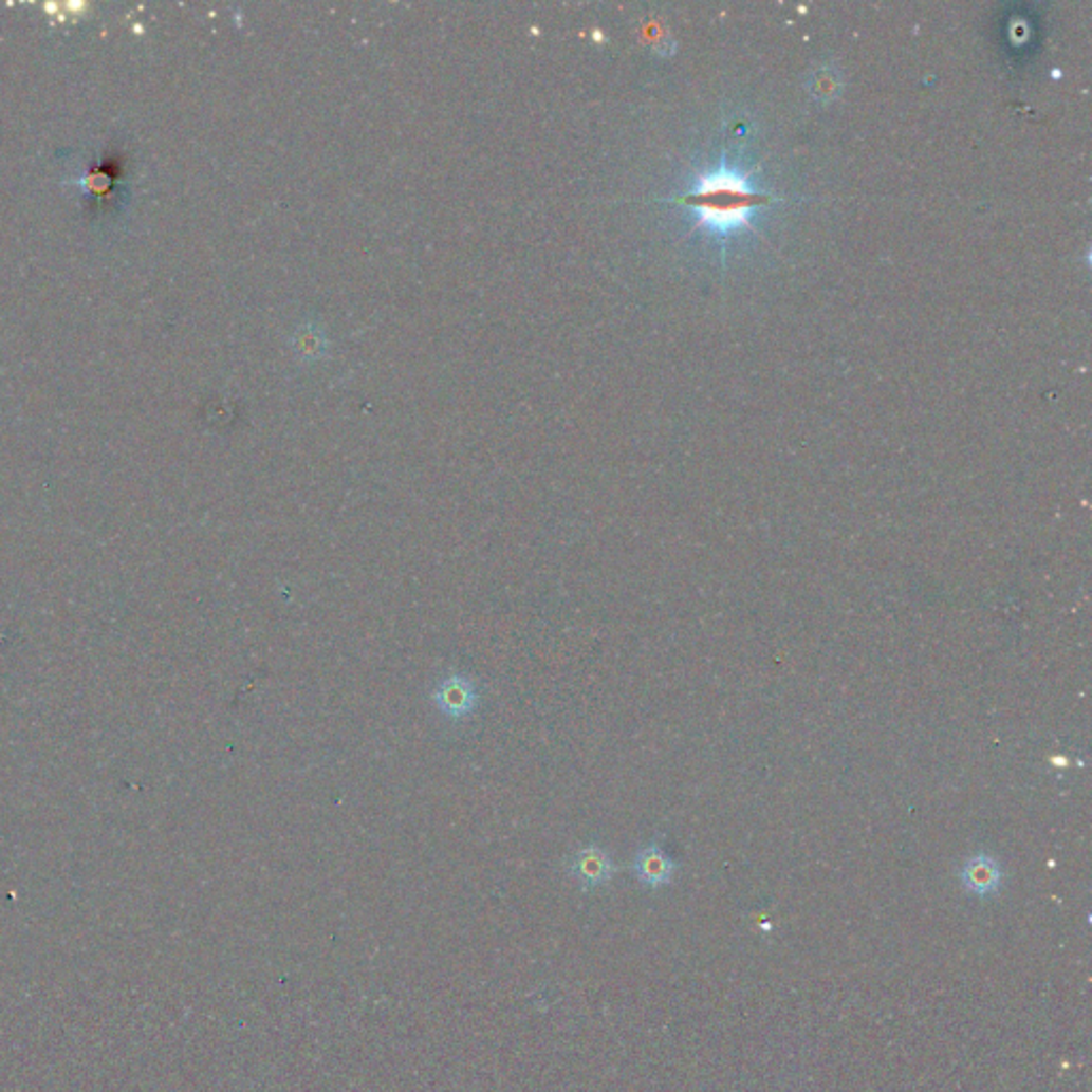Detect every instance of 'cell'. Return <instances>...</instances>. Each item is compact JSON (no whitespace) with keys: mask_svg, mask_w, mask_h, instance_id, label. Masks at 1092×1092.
Wrapping results in <instances>:
<instances>
[{"mask_svg":"<svg viewBox=\"0 0 1092 1092\" xmlns=\"http://www.w3.org/2000/svg\"><path fill=\"white\" fill-rule=\"evenodd\" d=\"M766 201V195H760L743 175L725 167L702 175L698 186L683 197V203L698 214V220L717 233L745 226L752 211Z\"/></svg>","mask_w":1092,"mask_h":1092,"instance_id":"1","label":"cell"},{"mask_svg":"<svg viewBox=\"0 0 1092 1092\" xmlns=\"http://www.w3.org/2000/svg\"><path fill=\"white\" fill-rule=\"evenodd\" d=\"M617 867L611 858V854L601 849L599 845H587L580 847L578 852L568 863V873L578 882L582 890H593L604 884H609L615 875Z\"/></svg>","mask_w":1092,"mask_h":1092,"instance_id":"2","label":"cell"},{"mask_svg":"<svg viewBox=\"0 0 1092 1092\" xmlns=\"http://www.w3.org/2000/svg\"><path fill=\"white\" fill-rule=\"evenodd\" d=\"M433 702L442 715L459 721L476 710L478 691L471 679L463 674H448L436 685Z\"/></svg>","mask_w":1092,"mask_h":1092,"instance_id":"3","label":"cell"},{"mask_svg":"<svg viewBox=\"0 0 1092 1092\" xmlns=\"http://www.w3.org/2000/svg\"><path fill=\"white\" fill-rule=\"evenodd\" d=\"M960 882L970 894L991 896L1003 884V869L991 854H976L962 865Z\"/></svg>","mask_w":1092,"mask_h":1092,"instance_id":"4","label":"cell"},{"mask_svg":"<svg viewBox=\"0 0 1092 1092\" xmlns=\"http://www.w3.org/2000/svg\"><path fill=\"white\" fill-rule=\"evenodd\" d=\"M677 863L664 852L658 843L645 845L634 858V873L647 888H662L672 882Z\"/></svg>","mask_w":1092,"mask_h":1092,"instance_id":"5","label":"cell"},{"mask_svg":"<svg viewBox=\"0 0 1092 1092\" xmlns=\"http://www.w3.org/2000/svg\"><path fill=\"white\" fill-rule=\"evenodd\" d=\"M327 335L322 333L320 327H314V325H306L301 329L295 331V337H293V348L297 352V356H303L306 360H316L325 354L327 350Z\"/></svg>","mask_w":1092,"mask_h":1092,"instance_id":"6","label":"cell"}]
</instances>
